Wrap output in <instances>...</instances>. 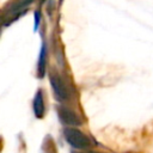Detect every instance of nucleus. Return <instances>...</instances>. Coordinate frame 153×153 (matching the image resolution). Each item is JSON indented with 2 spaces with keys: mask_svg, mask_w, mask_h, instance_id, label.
I'll return each instance as SVG.
<instances>
[{
  "mask_svg": "<svg viewBox=\"0 0 153 153\" xmlns=\"http://www.w3.org/2000/svg\"><path fill=\"white\" fill-rule=\"evenodd\" d=\"M65 139L67 140V142L73 146L74 148L78 149H84V148H88L91 146V140L88 139L87 135H85L82 131H80L76 128H71L67 127L65 130Z\"/></svg>",
  "mask_w": 153,
  "mask_h": 153,
  "instance_id": "1",
  "label": "nucleus"
},
{
  "mask_svg": "<svg viewBox=\"0 0 153 153\" xmlns=\"http://www.w3.org/2000/svg\"><path fill=\"white\" fill-rule=\"evenodd\" d=\"M57 115L60 121L66 124V126H81L82 124V120L80 118V116L72 109L65 106V105H59L57 106Z\"/></svg>",
  "mask_w": 153,
  "mask_h": 153,
  "instance_id": "2",
  "label": "nucleus"
},
{
  "mask_svg": "<svg viewBox=\"0 0 153 153\" xmlns=\"http://www.w3.org/2000/svg\"><path fill=\"white\" fill-rule=\"evenodd\" d=\"M50 84H51V87L54 90V93H55V97L57 100L63 102V100H67L69 98L68 87H67L66 82L59 75L51 74L50 75Z\"/></svg>",
  "mask_w": 153,
  "mask_h": 153,
  "instance_id": "3",
  "label": "nucleus"
},
{
  "mask_svg": "<svg viewBox=\"0 0 153 153\" xmlns=\"http://www.w3.org/2000/svg\"><path fill=\"white\" fill-rule=\"evenodd\" d=\"M33 112H35V116L37 118H42L44 116L45 106H44V99H43V91L42 90H38L36 96H35V99H33Z\"/></svg>",
  "mask_w": 153,
  "mask_h": 153,
  "instance_id": "4",
  "label": "nucleus"
},
{
  "mask_svg": "<svg viewBox=\"0 0 153 153\" xmlns=\"http://www.w3.org/2000/svg\"><path fill=\"white\" fill-rule=\"evenodd\" d=\"M45 45L43 44L41 48L39 57H38V65H37V76L43 78L45 74Z\"/></svg>",
  "mask_w": 153,
  "mask_h": 153,
  "instance_id": "5",
  "label": "nucleus"
},
{
  "mask_svg": "<svg viewBox=\"0 0 153 153\" xmlns=\"http://www.w3.org/2000/svg\"><path fill=\"white\" fill-rule=\"evenodd\" d=\"M39 23V12L38 11H36L35 12V31L37 30V27H38V24Z\"/></svg>",
  "mask_w": 153,
  "mask_h": 153,
  "instance_id": "6",
  "label": "nucleus"
},
{
  "mask_svg": "<svg viewBox=\"0 0 153 153\" xmlns=\"http://www.w3.org/2000/svg\"><path fill=\"white\" fill-rule=\"evenodd\" d=\"M0 151H1V137H0Z\"/></svg>",
  "mask_w": 153,
  "mask_h": 153,
  "instance_id": "7",
  "label": "nucleus"
},
{
  "mask_svg": "<svg viewBox=\"0 0 153 153\" xmlns=\"http://www.w3.org/2000/svg\"><path fill=\"white\" fill-rule=\"evenodd\" d=\"M87 153H99V152H87Z\"/></svg>",
  "mask_w": 153,
  "mask_h": 153,
  "instance_id": "8",
  "label": "nucleus"
},
{
  "mask_svg": "<svg viewBox=\"0 0 153 153\" xmlns=\"http://www.w3.org/2000/svg\"><path fill=\"white\" fill-rule=\"evenodd\" d=\"M73 153H80V152H73Z\"/></svg>",
  "mask_w": 153,
  "mask_h": 153,
  "instance_id": "9",
  "label": "nucleus"
}]
</instances>
